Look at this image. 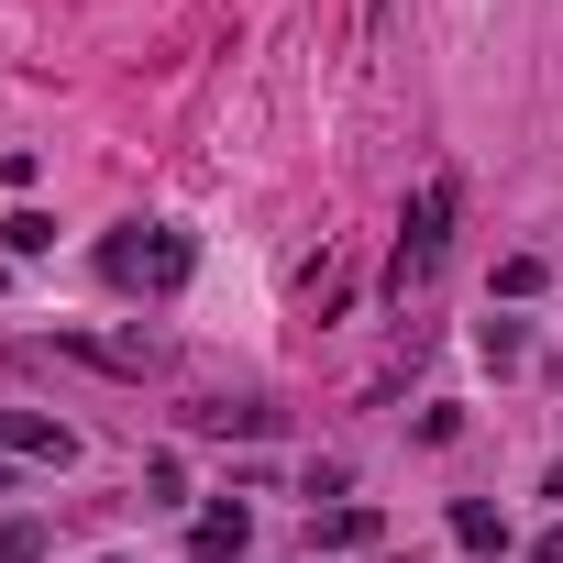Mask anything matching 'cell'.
Wrapping results in <instances>:
<instances>
[{
  "label": "cell",
  "instance_id": "9",
  "mask_svg": "<svg viewBox=\"0 0 563 563\" xmlns=\"http://www.w3.org/2000/svg\"><path fill=\"white\" fill-rule=\"evenodd\" d=\"M541 276H552L541 254H508V265H497V299H541Z\"/></svg>",
  "mask_w": 563,
  "mask_h": 563
},
{
  "label": "cell",
  "instance_id": "11",
  "mask_svg": "<svg viewBox=\"0 0 563 563\" xmlns=\"http://www.w3.org/2000/svg\"><path fill=\"white\" fill-rule=\"evenodd\" d=\"M0 243H12V254H45V243H56V221H45V210H12V221H0Z\"/></svg>",
  "mask_w": 563,
  "mask_h": 563
},
{
  "label": "cell",
  "instance_id": "10",
  "mask_svg": "<svg viewBox=\"0 0 563 563\" xmlns=\"http://www.w3.org/2000/svg\"><path fill=\"white\" fill-rule=\"evenodd\" d=\"M0 563H45V519H0Z\"/></svg>",
  "mask_w": 563,
  "mask_h": 563
},
{
  "label": "cell",
  "instance_id": "5",
  "mask_svg": "<svg viewBox=\"0 0 563 563\" xmlns=\"http://www.w3.org/2000/svg\"><path fill=\"white\" fill-rule=\"evenodd\" d=\"M265 420H276V409H254V398H210V409H188V431H210V442H232V431L254 442Z\"/></svg>",
  "mask_w": 563,
  "mask_h": 563
},
{
  "label": "cell",
  "instance_id": "12",
  "mask_svg": "<svg viewBox=\"0 0 563 563\" xmlns=\"http://www.w3.org/2000/svg\"><path fill=\"white\" fill-rule=\"evenodd\" d=\"M530 563H563V530H541V541H530Z\"/></svg>",
  "mask_w": 563,
  "mask_h": 563
},
{
  "label": "cell",
  "instance_id": "2",
  "mask_svg": "<svg viewBox=\"0 0 563 563\" xmlns=\"http://www.w3.org/2000/svg\"><path fill=\"white\" fill-rule=\"evenodd\" d=\"M188 232H166V221H133V232H111L100 243V276H111V288H144V299H177L188 288Z\"/></svg>",
  "mask_w": 563,
  "mask_h": 563
},
{
  "label": "cell",
  "instance_id": "3",
  "mask_svg": "<svg viewBox=\"0 0 563 563\" xmlns=\"http://www.w3.org/2000/svg\"><path fill=\"white\" fill-rule=\"evenodd\" d=\"M0 453L12 464H78V431L45 420V409H0Z\"/></svg>",
  "mask_w": 563,
  "mask_h": 563
},
{
  "label": "cell",
  "instance_id": "8",
  "mask_svg": "<svg viewBox=\"0 0 563 563\" xmlns=\"http://www.w3.org/2000/svg\"><path fill=\"white\" fill-rule=\"evenodd\" d=\"M475 343H486V365H530V321H486Z\"/></svg>",
  "mask_w": 563,
  "mask_h": 563
},
{
  "label": "cell",
  "instance_id": "14",
  "mask_svg": "<svg viewBox=\"0 0 563 563\" xmlns=\"http://www.w3.org/2000/svg\"><path fill=\"white\" fill-rule=\"evenodd\" d=\"M310 563H343V552H310Z\"/></svg>",
  "mask_w": 563,
  "mask_h": 563
},
{
  "label": "cell",
  "instance_id": "1",
  "mask_svg": "<svg viewBox=\"0 0 563 563\" xmlns=\"http://www.w3.org/2000/svg\"><path fill=\"white\" fill-rule=\"evenodd\" d=\"M453 243V177H420L409 210H398V254H387V299H420L431 288V265Z\"/></svg>",
  "mask_w": 563,
  "mask_h": 563
},
{
  "label": "cell",
  "instance_id": "6",
  "mask_svg": "<svg viewBox=\"0 0 563 563\" xmlns=\"http://www.w3.org/2000/svg\"><path fill=\"white\" fill-rule=\"evenodd\" d=\"M310 552H343V563H354V552H376V508H354V497H343V508L321 519V541H310Z\"/></svg>",
  "mask_w": 563,
  "mask_h": 563
},
{
  "label": "cell",
  "instance_id": "13",
  "mask_svg": "<svg viewBox=\"0 0 563 563\" xmlns=\"http://www.w3.org/2000/svg\"><path fill=\"white\" fill-rule=\"evenodd\" d=\"M552 497H563V464H552Z\"/></svg>",
  "mask_w": 563,
  "mask_h": 563
},
{
  "label": "cell",
  "instance_id": "7",
  "mask_svg": "<svg viewBox=\"0 0 563 563\" xmlns=\"http://www.w3.org/2000/svg\"><path fill=\"white\" fill-rule=\"evenodd\" d=\"M453 541H464V552H508V508H486V497H453Z\"/></svg>",
  "mask_w": 563,
  "mask_h": 563
},
{
  "label": "cell",
  "instance_id": "4",
  "mask_svg": "<svg viewBox=\"0 0 563 563\" xmlns=\"http://www.w3.org/2000/svg\"><path fill=\"white\" fill-rule=\"evenodd\" d=\"M243 541H254V508H243V497H221V508L188 519V552H199V563H243Z\"/></svg>",
  "mask_w": 563,
  "mask_h": 563
}]
</instances>
